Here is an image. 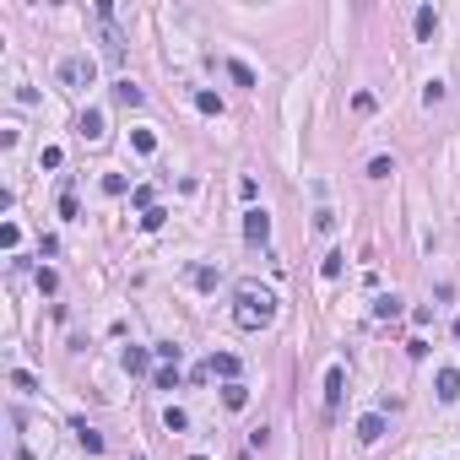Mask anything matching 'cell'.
I'll use <instances>...</instances> for the list:
<instances>
[{"label": "cell", "instance_id": "obj_1", "mask_svg": "<svg viewBox=\"0 0 460 460\" xmlns=\"http://www.w3.org/2000/svg\"><path fill=\"white\" fill-rule=\"evenodd\" d=\"M276 319V293L260 282H238V303H233V325L238 331H266Z\"/></svg>", "mask_w": 460, "mask_h": 460}, {"label": "cell", "instance_id": "obj_2", "mask_svg": "<svg viewBox=\"0 0 460 460\" xmlns=\"http://www.w3.org/2000/svg\"><path fill=\"white\" fill-rule=\"evenodd\" d=\"M60 82L65 87H92L98 82V60H92V55H65L60 60Z\"/></svg>", "mask_w": 460, "mask_h": 460}, {"label": "cell", "instance_id": "obj_3", "mask_svg": "<svg viewBox=\"0 0 460 460\" xmlns=\"http://www.w3.org/2000/svg\"><path fill=\"white\" fill-rule=\"evenodd\" d=\"M244 238H250V244H266V238H271V217H266V206L244 211Z\"/></svg>", "mask_w": 460, "mask_h": 460}, {"label": "cell", "instance_id": "obj_4", "mask_svg": "<svg viewBox=\"0 0 460 460\" xmlns=\"http://www.w3.org/2000/svg\"><path fill=\"white\" fill-rule=\"evenodd\" d=\"M206 374H211V379H228V384H238V357H233V352H211Z\"/></svg>", "mask_w": 460, "mask_h": 460}, {"label": "cell", "instance_id": "obj_5", "mask_svg": "<svg viewBox=\"0 0 460 460\" xmlns=\"http://www.w3.org/2000/svg\"><path fill=\"white\" fill-rule=\"evenodd\" d=\"M76 130H82V141H103L108 130H103V108H87L82 120H76Z\"/></svg>", "mask_w": 460, "mask_h": 460}, {"label": "cell", "instance_id": "obj_6", "mask_svg": "<svg viewBox=\"0 0 460 460\" xmlns=\"http://www.w3.org/2000/svg\"><path fill=\"white\" fill-rule=\"evenodd\" d=\"M114 103H125V108H141V103H147V92H141V87L130 82V76H120V82H114Z\"/></svg>", "mask_w": 460, "mask_h": 460}, {"label": "cell", "instance_id": "obj_7", "mask_svg": "<svg viewBox=\"0 0 460 460\" xmlns=\"http://www.w3.org/2000/svg\"><path fill=\"white\" fill-rule=\"evenodd\" d=\"M357 439H363V444H379V439H384V412H368V417H357Z\"/></svg>", "mask_w": 460, "mask_h": 460}, {"label": "cell", "instance_id": "obj_8", "mask_svg": "<svg viewBox=\"0 0 460 460\" xmlns=\"http://www.w3.org/2000/svg\"><path fill=\"white\" fill-rule=\"evenodd\" d=\"M341 390H347V374H341V363H331V368H325V406H336Z\"/></svg>", "mask_w": 460, "mask_h": 460}, {"label": "cell", "instance_id": "obj_9", "mask_svg": "<svg viewBox=\"0 0 460 460\" xmlns=\"http://www.w3.org/2000/svg\"><path fill=\"white\" fill-rule=\"evenodd\" d=\"M98 38H103V55H108V60H125V38H120V27H114V22H103V33H98Z\"/></svg>", "mask_w": 460, "mask_h": 460}, {"label": "cell", "instance_id": "obj_10", "mask_svg": "<svg viewBox=\"0 0 460 460\" xmlns=\"http://www.w3.org/2000/svg\"><path fill=\"white\" fill-rule=\"evenodd\" d=\"M439 401H460V368H439Z\"/></svg>", "mask_w": 460, "mask_h": 460}, {"label": "cell", "instance_id": "obj_11", "mask_svg": "<svg viewBox=\"0 0 460 460\" xmlns=\"http://www.w3.org/2000/svg\"><path fill=\"white\" fill-rule=\"evenodd\" d=\"M120 363H125V374H147L152 352H147V347H125V352H120Z\"/></svg>", "mask_w": 460, "mask_h": 460}, {"label": "cell", "instance_id": "obj_12", "mask_svg": "<svg viewBox=\"0 0 460 460\" xmlns=\"http://www.w3.org/2000/svg\"><path fill=\"white\" fill-rule=\"evenodd\" d=\"M76 439H82V450H87V455H103V433H98V428L76 422Z\"/></svg>", "mask_w": 460, "mask_h": 460}, {"label": "cell", "instance_id": "obj_13", "mask_svg": "<svg viewBox=\"0 0 460 460\" xmlns=\"http://www.w3.org/2000/svg\"><path fill=\"white\" fill-rule=\"evenodd\" d=\"M439 33V11L433 6H417V38H433Z\"/></svg>", "mask_w": 460, "mask_h": 460}, {"label": "cell", "instance_id": "obj_14", "mask_svg": "<svg viewBox=\"0 0 460 460\" xmlns=\"http://www.w3.org/2000/svg\"><path fill=\"white\" fill-rule=\"evenodd\" d=\"M222 406H228V412H244V406H250V390H244V384H222Z\"/></svg>", "mask_w": 460, "mask_h": 460}, {"label": "cell", "instance_id": "obj_15", "mask_svg": "<svg viewBox=\"0 0 460 460\" xmlns=\"http://www.w3.org/2000/svg\"><path fill=\"white\" fill-rule=\"evenodd\" d=\"M195 108H201V114H222V98H217L211 87H195Z\"/></svg>", "mask_w": 460, "mask_h": 460}, {"label": "cell", "instance_id": "obj_16", "mask_svg": "<svg viewBox=\"0 0 460 460\" xmlns=\"http://www.w3.org/2000/svg\"><path fill=\"white\" fill-rule=\"evenodd\" d=\"M152 384H157V390H179V363H163V368L152 374Z\"/></svg>", "mask_w": 460, "mask_h": 460}, {"label": "cell", "instance_id": "obj_17", "mask_svg": "<svg viewBox=\"0 0 460 460\" xmlns=\"http://www.w3.org/2000/svg\"><path fill=\"white\" fill-rule=\"evenodd\" d=\"M163 428H168V433H185V428H189V412H185V406H168V412H163Z\"/></svg>", "mask_w": 460, "mask_h": 460}, {"label": "cell", "instance_id": "obj_18", "mask_svg": "<svg viewBox=\"0 0 460 460\" xmlns=\"http://www.w3.org/2000/svg\"><path fill=\"white\" fill-rule=\"evenodd\" d=\"M374 314H379V319H396V314H401V298L396 293H379L374 298Z\"/></svg>", "mask_w": 460, "mask_h": 460}, {"label": "cell", "instance_id": "obj_19", "mask_svg": "<svg viewBox=\"0 0 460 460\" xmlns=\"http://www.w3.org/2000/svg\"><path fill=\"white\" fill-rule=\"evenodd\" d=\"M130 147L141 152V157H152V152H157V136H152V130H130Z\"/></svg>", "mask_w": 460, "mask_h": 460}, {"label": "cell", "instance_id": "obj_20", "mask_svg": "<svg viewBox=\"0 0 460 460\" xmlns=\"http://www.w3.org/2000/svg\"><path fill=\"white\" fill-rule=\"evenodd\" d=\"M60 217H65V222H76V217H82V201H76V189H60Z\"/></svg>", "mask_w": 460, "mask_h": 460}, {"label": "cell", "instance_id": "obj_21", "mask_svg": "<svg viewBox=\"0 0 460 460\" xmlns=\"http://www.w3.org/2000/svg\"><path fill=\"white\" fill-rule=\"evenodd\" d=\"M444 98H450V87H444V82H428V87H422V108H439Z\"/></svg>", "mask_w": 460, "mask_h": 460}, {"label": "cell", "instance_id": "obj_22", "mask_svg": "<svg viewBox=\"0 0 460 460\" xmlns=\"http://www.w3.org/2000/svg\"><path fill=\"white\" fill-rule=\"evenodd\" d=\"M217 276H222V271H211V266H195V271H189V282H195L201 293H211V287H217Z\"/></svg>", "mask_w": 460, "mask_h": 460}, {"label": "cell", "instance_id": "obj_23", "mask_svg": "<svg viewBox=\"0 0 460 460\" xmlns=\"http://www.w3.org/2000/svg\"><path fill=\"white\" fill-rule=\"evenodd\" d=\"M163 222H168V211H163V206L141 211V233H157V228H163Z\"/></svg>", "mask_w": 460, "mask_h": 460}, {"label": "cell", "instance_id": "obj_24", "mask_svg": "<svg viewBox=\"0 0 460 460\" xmlns=\"http://www.w3.org/2000/svg\"><path fill=\"white\" fill-rule=\"evenodd\" d=\"M228 76H233L238 87H254V71H250L244 60H228Z\"/></svg>", "mask_w": 460, "mask_h": 460}, {"label": "cell", "instance_id": "obj_25", "mask_svg": "<svg viewBox=\"0 0 460 460\" xmlns=\"http://www.w3.org/2000/svg\"><path fill=\"white\" fill-rule=\"evenodd\" d=\"M152 357H163V363H179V357H185V347H173V341H157V347H152Z\"/></svg>", "mask_w": 460, "mask_h": 460}, {"label": "cell", "instance_id": "obj_26", "mask_svg": "<svg viewBox=\"0 0 460 460\" xmlns=\"http://www.w3.org/2000/svg\"><path fill=\"white\" fill-rule=\"evenodd\" d=\"M374 108H379L374 92H352V114H374Z\"/></svg>", "mask_w": 460, "mask_h": 460}, {"label": "cell", "instance_id": "obj_27", "mask_svg": "<svg viewBox=\"0 0 460 460\" xmlns=\"http://www.w3.org/2000/svg\"><path fill=\"white\" fill-rule=\"evenodd\" d=\"M11 384H17V390H27V396H33V390H38V379L27 374V368H11Z\"/></svg>", "mask_w": 460, "mask_h": 460}, {"label": "cell", "instance_id": "obj_28", "mask_svg": "<svg viewBox=\"0 0 460 460\" xmlns=\"http://www.w3.org/2000/svg\"><path fill=\"white\" fill-rule=\"evenodd\" d=\"M390 173H396V163H390V157H374V163H368V179H390Z\"/></svg>", "mask_w": 460, "mask_h": 460}, {"label": "cell", "instance_id": "obj_29", "mask_svg": "<svg viewBox=\"0 0 460 460\" xmlns=\"http://www.w3.org/2000/svg\"><path fill=\"white\" fill-rule=\"evenodd\" d=\"M341 266H347V254H341V250H331V254H325V266H319V271H325V276H341Z\"/></svg>", "mask_w": 460, "mask_h": 460}, {"label": "cell", "instance_id": "obj_30", "mask_svg": "<svg viewBox=\"0 0 460 460\" xmlns=\"http://www.w3.org/2000/svg\"><path fill=\"white\" fill-rule=\"evenodd\" d=\"M60 163H65L60 147H43V152H38V168H60Z\"/></svg>", "mask_w": 460, "mask_h": 460}, {"label": "cell", "instance_id": "obj_31", "mask_svg": "<svg viewBox=\"0 0 460 460\" xmlns=\"http://www.w3.org/2000/svg\"><path fill=\"white\" fill-rule=\"evenodd\" d=\"M55 287H60V276L49 271V266H38V293H55Z\"/></svg>", "mask_w": 460, "mask_h": 460}, {"label": "cell", "instance_id": "obj_32", "mask_svg": "<svg viewBox=\"0 0 460 460\" xmlns=\"http://www.w3.org/2000/svg\"><path fill=\"white\" fill-rule=\"evenodd\" d=\"M103 189H108V195H125L130 185H125V173H103Z\"/></svg>", "mask_w": 460, "mask_h": 460}, {"label": "cell", "instance_id": "obj_33", "mask_svg": "<svg viewBox=\"0 0 460 460\" xmlns=\"http://www.w3.org/2000/svg\"><path fill=\"white\" fill-rule=\"evenodd\" d=\"M130 201H136L141 211H152V185H136V189H130Z\"/></svg>", "mask_w": 460, "mask_h": 460}, {"label": "cell", "instance_id": "obj_34", "mask_svg": "<svg viewBox=\"0 0 460 460\" xmlns=\"http://www.w3.org/2000/svg\"><path fill=\"white\" fill-rule=\"evenodd\" d=\"M17 238H22L17 222H6V228H0V244H6V250H17Z\"/></svg>", "mask_w": 460, "mask_h": 460}, {"label": "cell", "instance_id": "obj_35", "mask_svg": "<svg viewBox=\"0 0 460 460\" xmlns=\"http://www.w3.org/2000/svg\"><path fill=\"white\" fill-rule=\"evenodd\" d=\"M455 336H460V314H455Z\"/></svg>", "mask_w": 460, "mask_h": 460}, {"label": "cell", "instance_id": "obj_36", "mask_svg": "<svg viewBox=\"0 0 460 460\" xmlns=\"http://www.w3.org/2000/svg\"><path fill=\"white\" fill-rule=\"evenodd\" d=\"M189 460H206V455H189Z\"/></svg>", "mask_w": 460, "mask_h": 460}]
</instances>
